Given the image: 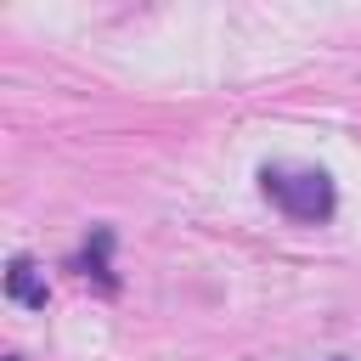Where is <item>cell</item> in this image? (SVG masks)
<instances>
[{"label":"cell","mask_w":361,"mask_h":361,"mask_svg":"<svg viewBox=\"0 0 361 361\" xmlns=\"http://www.w3.org/2000/svg\"><path fill=\"white\" fill-rule=\"evenodd\" d=\"M259 186H265V197H271L288 220H305V226H316V220H327V214L338 209V192H333L327 169L265 164V169H259Z\"/></svg>","instance_id":"obj_1"},{"label":"cell","mask_w":361,"mask_h":361,"mask_svg":"<svg viewBox=\"0 0 361 361\" xmlns=\"http://www.w3.org/2000/svg\"><path fill=\"white\" fill-rule=\"evenodd\" d=\"M6 293L17 299V305H28V310H45V282H39V271H34V259H11L6 265Z\"/></svg>","instance_id":"obj_2"},{"label":"cell","mask_w":361,"mask_h":361,"mask_svg":"<svg viewBox=\"0 0 361 361\" xmlns=\"http://www.w3.org/2000/svg\"><path fill=\"white\" fill-rule=\"evenodd\" d=\"M107 248H113V231L102 226V231L85 243V254H79V271H85V276H102V282L113 288V271H107Z\"/></svg>","instance_id":"obj_3"}]
</instances>
